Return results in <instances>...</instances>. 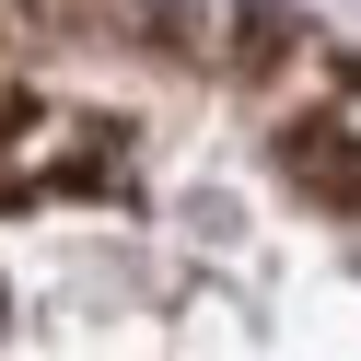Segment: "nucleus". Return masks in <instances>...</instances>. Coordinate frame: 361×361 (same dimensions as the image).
Masks as SVG:
<instances>
[{
    "mask_svg": "<svg viewBox=\"0 0 361 361\" xmlns=\"http://www.w3.org/2000/svg\"><path fill=\"white\" fill-rule=\"evenodd\" d=\"M291 175H303L314 198H338V210H361V152L326 140V128H303V140H291Z\"/></svg>",
    "mask_w": 361,
    "mask_h": 361,
    "instance_id": "1",
    "label": "nucleus"
}]
</instances>
